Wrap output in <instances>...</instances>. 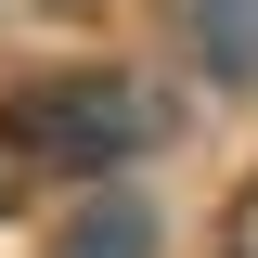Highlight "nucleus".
Instances as JSON below:
<instances>
[{"label": "nucleus", "mask_w": 258, "mask_h": 258, "mask_svg": "<svg viewBox=\"0 0 258 258\" xmlns=\"http://www.w3.org/2000/svg\"><path fill=\"white\" fill-rule=\"evenodd\" d=\"M142 129H155L142 91H103V78H78V91H26V103H13V142H26V155H64V168H116Z\"/></svg>", "instance_id": "1"}, {"label": "nucleus", "mask_w": 258, "mask_h": 258, "mask_svg": "<svg viewBox=\"0 0 258 258\" xmlns=\"http://www.w3.org/2000/svg\"><path fill=\"white\" fill-rule=\"evenodd\" d=\"M52 258H155V220H142V194H91V207L52 232Z\"/></svg>", "instance_id": "2"}]
</instances>
